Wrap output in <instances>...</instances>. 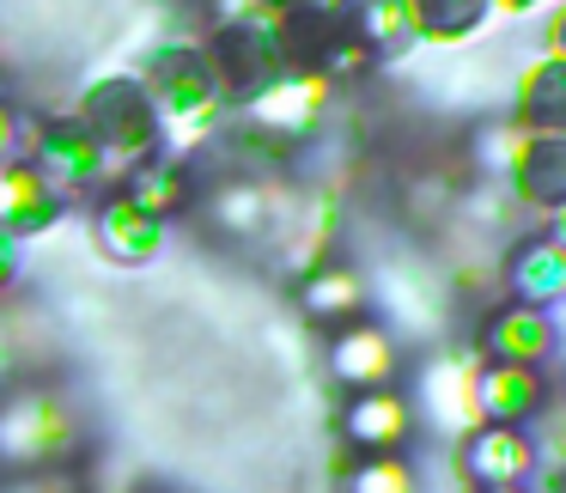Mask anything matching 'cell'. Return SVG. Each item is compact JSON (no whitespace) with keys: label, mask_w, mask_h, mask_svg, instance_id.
Returning a JSON list of instances; mask_svg holds the SVG:
<instances>
[{"label":"cell","mask_w":566,"mask_h":493,"mask_svg":"<svg viewBox=\"0 0 566 493\" xmlns=\"http://www.w3.org/2000/svg\"><path fill=\"white\" fill-rule=\"evenodd\" d=\"M536 7H554V0H500V13H536Z\"/></svg>","instance_id":"cell-26"},{"label":"cell","mask_w":566,"mask_h":493,"mask_svg":"<svg viewBox=\"0 0 566 493\" xmlns=\"http://www.w3.org/2000/svg\"><path fill=\"white\" fill-rule=\"evenodd\" d=\"M67 213V201L55 196V183L38 171V165L13 159V165H0V225L19 238H43L55 232Z\"/></svg>","instance_id":"cell-9"},{"label":"cell","mask_w":566,"mask_h":493,"mask_svg":"<svg viewBox=\"0 0 566 493\" xmlns=\"http://www.w3.org/2000/svg\"><path fill=\"white\" fill-rule=\"evenodd\" d=\"M536 463V451H530V439L517 427H481L475 439L463 444V469H469V481H481V487H512L524 469Z\"/></svg>","instance_id":"cell-18"},{"label":"cell","mask_w":566,"mask_h":493,"mask_svg":"<svg viewBox=\"0 0 566 493\" xmlns=\"http://www.w3.org/2000/svg\"><path fill=\"white\" fill-rule=\"evenodd\" d=\"M201 50L213 62V80H220L226 104L244 111L262 86L286 74V50H281V7H262L250 19H226V25L201 31Z\"/></svg>","instance_id":"cell-4"},{"label":"cell","mask_w":566,"mask_h":493,"mask_svg":"<svg viewBox=\"0 0 566 493\" xmlns=\"http://www.w3.org/2000/svg\"><path fill=\"white\" fill-rule=\"evenodd\" d=\"M554 347V317L542 305H500L488 311V329H481V354L505 359V366H536Z\"/></svg>","instance_id":"cell-12"},{"label":"cell","mask_w":566,"mask_h":493,"mask_svg":"<svg viewBox=\"0 0 566 493\" xmlns=\"http://www.w3.org/2000/svg\"><path fill=\"white\" fill-rule=\"evenodd\" d=\"M542 50L560 55V62H566V0H554L548 19H542Z\"/></svg>","instance_id":"cell-25"},{"label":"cell","mask_w":566,"mask_h":493,"mask_svg":"<svg viewBox=\"0 0 566 493\" xmlns=\"http://www.w3.org/2000/svg\"><path fill=\"white\" fill-rule=\"evenodd\" d=\"M25 165H38L43 177L55 183V196H104V183L111 177H123L111 165V153H104V140L92 135L86 123H80L74 111H50V116H31L25 123Z\"/></svg>","instance_id":"cell-5"},{"label":"cell","mask_w":566,"mask_h":493,"mask_svg":"<svg viewBox=\"0 0 566 493\" xmlns=\"http://www.w3.org/2000/svg\"><path fill=\"white\" fill-rule=\"evenodd\" d=\"M512 298L517 305H542L566 298V250L554 238H530L512 250Z\"/></svg>","instance_id":"cell-21"},{"label":"cell","mask_w":566,"mask_h":493,"mask_svg":"<svg viewBox=\"0 0 566 493\" xmlns=\"http://www.w3.org/2000/svg\"><path fill=\"white\" fill-rule=\"evenodd\" d=\"M19 274H25V238L0 225V293H13Z\"/></svg>","instance_id":"cell-24"},{"label":"cell","mask_w":566,"mask_h":493,"mask_svg":"<svg viewBox=\"0 0 566 493\" xmlns=\"http://www.w3.org/2000/svg\"><path fill=\"white\" fill-rule=\"evenodd\" d=\"M298 305H305V317L342 329V323H359V311H366V281L347 262H323L298 281Z\"/></svg>","instance_id":"cell-19"},{"label":"cell","mask_w":566,"mask_h":493,"mask_svg":"<svg viewBox=\"0 0 566 493\" xmlns=\"http://www.w3.org/2000/svg\"><path fill=\"white\" fill-rule=\"evenodd\" d=\"M396 366H402V354H396V342H390V329H384V323L359 317V323H342V329L329 335V378L347 384L354 396L390 390Z\"/></svg>","instance_id":"cell-8"},{"label":"cell","mask_w":566,"mask_h":493,"mask_svg":"<svg viewBox=\"0 0 566 493\" xmlns=\"http://www.w3.org/2000/svg\"><path fill=\"white\" fill-rule=\"evenodd\" d=\"M408 13L427 50H463L500 19V0H408Z\"/></svg>","instance_id":"cell-16"},{"label":"cell","mask_w":566,"mask_h":493,"mask_svg":"<svg viewBox=\"0 0 566 493\" xmlns=\"http://www.w3.org/2000/svg\"><path fill=\"white\" fill-rule=\"evenodd\" d=\"M481 493H517V487H481Z\"/></svg>","instance_id":"cell-27"},{"label":"cell","mask_w":566,"mask_h":493,"mask_svg":"<svg viewBox=\"0 0 566 493\" xmlns=\"http://www.w3.org/2000/svg\"><path fill=\"white\" fill-rule=\"evenodd\" d=\"M512 123L524 135H566V62L542 50L536 62L524 67L512 92Z\"/></svg>","instance_id":"cell-11"},{"label":"cell","mask_w":566,"mask_h":493,"mask_svg":"<svg viewBox=\"0 0 566 493\" xmlns=\"http://www.w3.org/2000/svg\"><path fill=\"white\" fill-rule=\"evenodd\" d=\"M208 220L232 238H256V232H269V220H274V196L256 177H232V183H220L208 196Z\"/></svg>","instance_id":"cell-22"},{"label":"cell","mask_w":566,"mask_h":493,"mask_svg":"<svg viewBox=\"0 0 566 493\" xmlns=\"http://www.w3.org/2000/svg\"><path fill=\"white\" fill-rule=\"evenodd\" d=\"M329 92L335 86L323 74H281L274 86H262L238 116H244V123H256V128H269L274 140H286V147H298V140H311L323 128Z\"/></svg>","instance_id":"cell-6"},{"label":"cell","mask_w":566,"mask_h":493,"mask_svg":"<svg viewBox=\"0 0 566 493\" xmlns=\"http://www.w3.org/2000/svg\"><path fill=\"white\" fill-rule=\"evenodd\" d=\"M505 183H512L517 201H530V208L560 213L566 208V135H530Z\"/></svg>","instance_id":"cell-17"},{"label":"cell","mask_w":566,"mask_h":493,"mask_svg":"<svg viewBox=\"0 0 566 493\" xmlns=\"http://www.w3.org/2000/svg\"><path fill=\"white\" fill-rule=\"evenodd\" d=\"M92 238H98V256L123 262V269H140V262L165 256V238H171V220L135 208L123 189H104L92 201Z\"/></svg>","instance_id":"cell-7"},{"label":"cell","mask_w":566,"mask_h":493,"mask_svg":"<svg viewBox=\"0 0 566 493\" xmlns=\"http://www.w3.org/2000/svg\"><path fill=\"white\" fill-rule=\"evenodd\" d=\"M536 402H542L536 366H505V359L481 366V378H475V408L481 415H493L500 427H512V420L536 415Z\"/></svg>","instance_id":"cell-20"},{"label":"cell","mask_w":566,"mask_h":493,"mask_svg":"<svg viewBox=\"0 0 566 493\" xmlns=\"http://www.w3.org/2000/svg\"><path fill=\"white\" fill-rule=\"evenodd\" d=\"M475 378H481V359L475 354H439L420 378V396H427V415L439 420L444 432H463L475 408Z\"/></svg>","instance_id":"cell-15"},{"label":"cell","mask_w":566,"mask_h":493,"mask_svg":"<svg viewBox=\"0 0 566 493\" xmlns=\"http://www.w3.org/2000/svg\"><path fill=\"white\" fill-rule=\"evenodd\" d=\"M408 427H415V408H408L396 390H366V396H354L347 415H342V432H347V444H354L359 457L396 451V444L408 439Z\"/></svg>","instance_id":"cell-14"},{"label":"cell","mask_w":566,"mask_h":493,"mask_svg":"<svg viewBox=\"0 0 566 493\" xmlns=\"http://www.w3.org/2000/svg\"><path fill=\"white\" fill-rule=\"evenodd\" d=\"M123 196L135 201V208L171 220V213H184L189 201H196V159H184V153H153V159L128 165Z\"/></svg>","instance_id":"cell-10"},{"label":"cell","mask_w":566,"mask_h":493,"mask_svg":"<svg viewBox=\"0 0 566 493\" xmlns=\"http://www.w3.org/2000/svg\"><path fill=\"white\" fill-rule=\"evenodd\" d=\"M335 19L366 43L378 62H396V55L415 50V13H408V0H329Z\"/></svg>","instance_id":"cell-13"},{"label":"cell","mask_w":566,"mask_h":493,"mask_svg":"<svg viewBox=\"0 0 566 493\" xmlns=\"http://www.w3.org/2000/svg\"><path fill=\"white\" fill-rule=\"evenodd\" d=\"M347 493H415V469H408L396 451L359 457L354 475H347Z\"/></svg>","instance_id":"cell-23"},{"label":"cell","mask_w":566,"mask_h":493,"mask_svg":"<svg viewBox=\"0 0 566 493\" xmlns=\"http://www.w3.org/2000/svg\"><path fill=\"white\" fill-rule=\"evenodd\" d=\"M74 116L104 140V153H111L116 171H128V165L165 153L159 111H153V92L140 86L135 67H104V74H92L86 86H80Z\"/></svg>","instance_id":"cell-2"},{"label":"cell","mask_w":566,"mask_h":493,"mask_svg":"<svg viewBox=\"0 0 566 493\" xmlns=\"http://www.w3.org/2000/svg\"><path fill=\"white\" fill-rule=\"evenodd\" d=\"M140 86L153 92V111H159L165 128V153H196L208 147L213 135L226 128L232 104H226L220 80H213V62L201 50V38H165L140 55Z\"/></svg>","instance_id":"cell-1"},{"label":"cell","mask_w":566,"mask_h":493,"mask_svg":"<svg viewBox=\"0 0 566 493\" xmlns=\"http://www.w3.org/2000/svg\"><path fill=\"white\" fill-rule=\"evenodd\" d=\"M74 451H80V415L62 390L31 384V390L0 396V469L7 475L74 463Z\"/></svg>","instance_id":"cell-3"}]
</instances>
